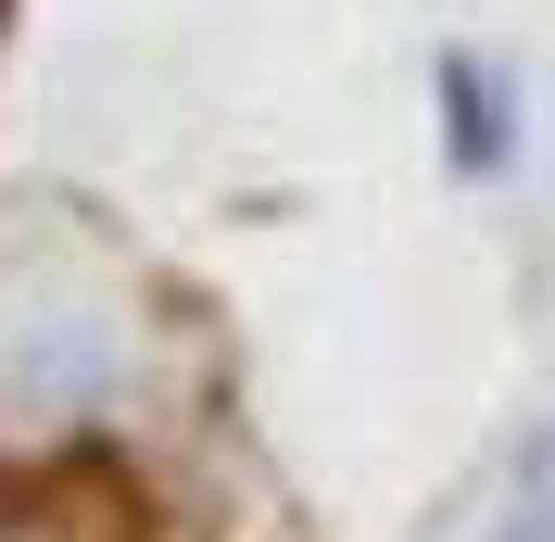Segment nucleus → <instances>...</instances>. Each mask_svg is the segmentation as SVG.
<instances>
[{
  "label": "nucleus",
  "mask_w": 555,
  "mask_h": 542,
  "mask_svg": "<svg viewBox=\"0 0 555 542\" xmlns=\"http://www.w3.org/2000/svg\"><path fill=\"white\" fill-rule=\"evenodd\" d=\"M442 102H454V165H467V177H492V165H505V139H518V127H505V89H492V64H467V51H454V64H442Z\"/></svg>",
  "instance_id": "obj_1"
},
{
  "label": "nucleus",
  "mask_w": 555,
  "mask_h": 542,
  "mask_svg": "<svg viewBox=\"0 0 555 542\" xmlns=\"http://www.w3.org/2000/svg\"><path fill=\"white\" fill-rule=\"evenodd\" d=\"M480 542H555V441H530L518 467H505V492H492Z\"/></svg>",
  "instance_id": "obj_2"
},
{
  "label": "nucleus",
  "mask_w": 555,
  "mask_h": 542,
  "mask_svg": "<svg viewBox=\"0 0 555 542\" xmlns=\"http://www.w3.org/2000/svg\"><path fill=\"white\" fill-rule=\"evenodd\" d=\"M0 542H127V517H76L64 492H0Z\"/></svg>",
  "instance_id": "obj_3"
}]
</instances>
